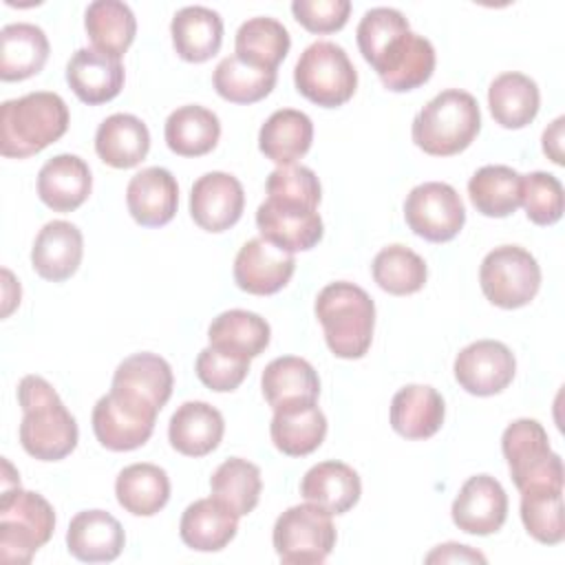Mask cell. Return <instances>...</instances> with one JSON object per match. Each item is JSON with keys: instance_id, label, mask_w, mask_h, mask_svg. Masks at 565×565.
Returning a JSON list of instances; mask_svg holds the SVG:
<instances>
[{"instance_id": "cell-33", "label": "cell", "mask_w": 565, "mask_h": 565, "mask_svg": "<svg viewBox=\"0 0 565 565\" xmlns=\"http://www.w3.org/2000/svg\"><path fill=\"white\" fill-rule=\"evenodd\" d=\"M238 530V516L214 497L199 499L183 510L179 534L181 541L196 552L223 550Z\"/></svg>"}, {"instance_id": "cell-49", "label": "cell", "mask_w": 565, "mask_h": 565, "mask_svg": "<svg viewBox=\"0 0 565 565\" xmlns=\"http://www.w3.org/2000/svg\"><path fill=\"white\" fill-rule=\"evenodd\" d=\"M294 18L311 33L340 31L351 13L349 0H294Z\"/></svg>"}, {"instance_id": "cell-35", "label": "cell", "mask_w": 565, "mask_h": 565, "mask_svg": "<svg viewBox=\"0 0 565 565\" xmlns=\"http://www.w3.org/2000/svg\"><path fill=\"white\" fill-rule=\"evenodd\" d=\"M166 143L179 157H203L221 137V121L216 113L205 106L188 104L172 110L166 119Z\"/></svg>"}, {"instance_id": "cell-21", "label": "cell", "mask_w": 565, "mask_h": 565, "mask_svg": "<svg viewBox=\"0 0 565 565\" xmlns=\"http://www.w3.org/2000/svg\"><path fill=\"white\" fill-rule=\"evenodd\" d=\"M90 190V168L77 154H55L38 172V196L53 212L77 210Z\"/></svg>"}, {"instance_id": "cell-50", "label": "cell", "mask_w": 565, "mask_h": 565, "mask_svg": "<svg viewBox=\"0 0 565 565\" xmlns=\"http://www.w3.org/2000/svg\"><path fill=\"white\" fill-rule=\"evenodd\" d=\"M486 563V556L470 550L468 545H459V543H444V545H437V550H433L428 556H426V563Z\"/></svg>"}, {"instance_id": "cell-27", "label": "cell", "mask_w": 565, "mask_h": 565, "mask_svg": "<svg viewBox=\"0 0 565 565\" xmlns=\"http://www.w3.org/2000/svg\"><path fill=\"white\" fill-rule=\"evenodd\" d=\"M150 150L148 126L128 113L106 117L95 132V152L113 168L126 170L139 166Z\"/></svg>"}, {"instance_id": "cell-13", "label": "cell", "mask_w": 565, "mask_h": 565, "mask_svg": "<svg viewBox=\"0 0 565 565\" xmlns=\"http://www.w3.org/2000/svg\"><path fill=\"white\" fill-rule=\"evenodd\" d=\"M256 225L265 241L291 254L316 247L324 234L316 207L269 196L256 210Z\"/></svg>"}, {"instance_id": "cell-43", "label": "cell", "mask_w": 565, "mask_h": 565, "mask_svg": "<svg viewBox=\"0 0 565 565\" xmlns=\"http://www.w3.org/2000/svg\"><path fill=\"white\" fill-rule=\"evenodd\" d=\"M373 280L393 296H408L426 285V263L419 254L404 245H388L373 258Z\"/></svg>"}, {"instance_id": "cell-23", "label": "cell", "mask_w": 565, "mask_h": 565, "mask_svg": "<svg viewBox=\"0 0 565 565\" xmlns=\"http://www.w3.org/2000/svg\"><path fill=\"white\" fill-rule=\"evenodd\" d=\"M126 543L121 523L104 510L77 512L66 530L68 552L84 563L115 561Z\"/></svg>"}, {"instance_id": "cell-20", "label": "cell", "mask_w": 565, "mask_h": 565, "mask_svg": "<svg viewBox=\"0 0 565 565\" xmlns=\"http://www.w3.org/2000/svg\"><path fill=\"white\" fill-rule=\"evenodd\" d=\"M124 77L121 62L97 49H77L66 64V82L71 90L88 106L115 99L124 88Z\"/></svg>"}, {"instance_id": "cell-51", "label": "cell", "mask_w": 565, "mask_h": 565, "mask_svg": "<svg viewBox=\"0 0 565 565\" xmlns=\"http://www.w3.org/2000/svg\"><path fill=\"white\" fill-rule=\"evenodd\" d=\"M563 124L565 117H556L543 132V152L558 166L563 163Z\"/></svg>"}, {"instance_id": "cell-18", "label": "cell", "mask_w": 565, "mask_h": 565, "mask_svg": "<svg viewBox=\"0 0 565 565\" xmlns=\"http://www.w3.org/2000/svg\"><path fill=\"white\" fill-rule=\"evenodd\" d=\"M450 514L452 523L466 534H494L505 523L508 494L494 477L475 475L461 486L452 501Z\"/></svg>"}, {"instance_id": "cell-3", "label": "cell", "mask_w": 565, "mask_h": 565, "mask_svg": "<svg viewBox=\"0 0 565 565\" xmlns=\"http://www.w3.org/2000/svg\"><path fill=\"white\" fill-rule=\"evenodd\" d=\"M316 318L335 358L358 360L369 351L375 327V305L362 287L347 280L329 282L316 298Z\"/></svg>"}, {"instance_id": "cell-12", "label": "cell", "mask_w": 565, "mask_h": 565, "mask_svg": "<svg viewBox=\"0 0 565 565\" xmlns=\"http://www.w3.org/2000/svg\"><path fill=\"white\" fill-rule=\"evenodd\" d=\"M371 66L388 90L406 93L430 79L435 71V49L430 40L408 29L388 40Z\"/></svg>"}, {"instance_id": "cell-22", "label": "cell", "mask_w": 565, "mask_h": 565, "mask_svg": "<svg viewBox=\"0 0 565 565\" xmlns=\"http://www.w3.org/2000/svg\"><path fill=\"white\" fill-rule=\"evenodd\" d=\"M82 254V232L68 221H49L33 241L31 265L44 280L62 282L77 271Z\"/></svg>"}, {"instance_id": "cell-30", "label": "cell", "mask_w": 565, "mask_h": 565, "mask_svg": "<svg viewBox=\"0 0 565 565\" xmlns=\"http://www.w3.org/2000/svg\"><path fill=\"white\" fill-rule=\"evenodd\" d=\"M263 395L276 411L282 406L316 402L320 395V380L316 369L296 355H282L271 360L260 377Z\"/></svg>"}, {"instance_id": "cell-34", "label": "cell", "mask_w": 565, "mask_h": 565, "mask_svg": "<svg viewBox=\"0 0 565 565\" xmlns=\"http://www.w3.org/2000/svg\"><path fill=\"white\" fill-rule=\"evenodd\" d=\"M488 106L499 126L516 130L534 121L541 106V93L532 77L510 71L492 79L488 88Z\"/></svg>"}, {"instance_id": "cell-4", "label": "cell", "mask_w": 565, "mask_h": 565, "mask_svg": "<svg viewBox=\"0 0 565 565\" xmlns=\"http://www.w3.org/2000/svg\"><path fill=\"white\" fill-rule=\"evenodd\" d=\"M481 130L477 99L459 88L435 95L413 119V141L426 154L450 157L463 152Z\"/></svg>"}, {"instance_id": "cell-38", "label": "cell", "mask_w": 565, "mask_h": 565, "mask_svg": "<svg viewBox=\"0 0 565 565\" xmlns=\"http://www.w3.org/2000/svg\"><path fill=\"white\" fill-rule=\"evenodd\" d=\"M468 196L483 216H510L521 205V174L508 166H483L470 177Z\"/></svg>"}, {"instance_id": "cell-46", "label": "cell", "mask_w": 565, "mask_h": 565, "mask_svg": "<svg viewBox=\"0 0 565 565\" xmlns=\"http://www.w3.org/2000/svg\"><path fill=\"white\" fill-rule=\"evenodd\" d=\"M247 373H249V358L223 347L210 344L196 358L199 380L216 393H227L238 388L241 382L247 377Z\"/></svg>"}, {"instance_id": "cell-7", "label": "cell", "mask_w": 565, "mask_h": 565, "mask_svg": "<svg viewBox=\"0 0 565 565\" xmlns=\"http://www.w3.org/2000/svg\"><path fill=\"white\" fill-rule=\"evenodd\" d=\"M501 450L519 492L534 488L563 490V461L552 452L547 433L536 419L512 422L503 430Z\"/></svg>"}, {"instance_id": "cell-24", "label": "cell", "mask_w": 565, "mask_h": 565, "mask_svg": "<svg viewBox=\"0 0 565 565\" xmlns=\"http://www.w3.org/2000/svg\"><path fill=\"white\" fill-rule=\"evenodd\" d=\"M444 415V397L428 384H408L391 399V426L406 439L433 437L441 428Z\"/></svg>"}, {"instance_id": "cell-19", "label": "cell", "mask_w": 565, "mask_h": 565, "mask_svg": "<svg viewBox=\"0 0 565 565\" xmlns=\"http://www.w3.org/2000/svg\"><path fill=\"white\" fill-rule=\"evenodd\" d=\"M126 205L130 216L143 227H161L170 223L179 205L177 179L166 168H143L128 181Z\"/></svg>"}, {"instance_id": "cell-37", "label": "cell", "mask_w": 565, "mask_h": 565, "mask_svg": "<svg viewBox=\"0 0 565 565\" xmlns=\"http://www.w3.org/2000/svg\"><path fill=\"white\" fill-rule=\"evenodd\" d=\"M84 26L93 49L117 60L128 51L137 33L135 13L126 2L119 0L90 2L84 15Z\"/></svg>"}, {"instance_id": "cell-40", "label": "cell", "mask_w": 565, "mask_h": 565, "mask_svg": "<svg viewBox=\"0 0 565 565\" xmlns=\"http://www.w3.org/2000/svg\"><path fill=\"white\" fill-rule=\"evenodd\" d=\"M291 46L289 31L274 18H249L236 31L234 49L241 60L276 71Z\"/></svg>"}, {"instance_id": "cell-1", "label": "cell", "mask_w": 565, "mask_h": 565, "mask_svg": "<svg viewBox=\"0 0 565 565\" xmlns=\"http://www.w3.org/2000/svg\"><path fill=\"white\" fill-rule=\"evenodd\" d=\"M22 406L20 444L40 461H60L77 446V422L55 388L40 375H24L18 384Z\"/></svg>"}, {"instance_id": "cell-36", "label": "cell", "mask_w": 565, "mask_h": 565, "mask_svg": "<svg viewBox=\"0 0 565 565\" xmlns=\"http://www.w3.org/2000/svg\"><path fill=\"white\" fill-rule=\"evenodd\" d=\"M115 494L126 512L152 516L170 499L168 472L154 463H130L117 475Z\"/></svg>"}, {"instance_id": "cell-11", "label": "cell", "mask_w": 565, "mask_h": 565, "mask_svg": "<svg viewBox=\"0 0 565 565\" xmlns=\"http://www.w3.org/2000/svg\"><path fill=\"white\" fill-rule=\"evenodd\" d=\"M157 415L159 413L110 391L108 395L99 397L93 408V433L108 450H135L150 439Z\"/></svg>"}, {"instance_id": "cell-31", "label": "cell", "mask_w": 565, "mask_h": 565, "mask_svg": "<svg viewBox=\"0 0 565 565\" xmlns=\"http://www.w3.org/2000/svg\"><path fill=\"white\" fill-rule=\"evenodd\" d=\"M311 141L313 124L309 115L294 108H280L271 113L258 132L260 152L278 166H294L309 152Z\"/></svg>"}, {"instance_id": "cell-10", "label": "cell", "mask_w": 565, "mask_h": 565, "mask_svg": "<svg viewBox=\"0 0 565 565\" xmlns=\"http://www.w3.org/2000/svg\"><path fill=\"white\" fill-rule=\"evenodd\" d=\"M404 218L408 227L430 243L452 241L463 223L466 210L459 192L441 181L415 185L404 201Z\"/></svg>"}, {"instance_id": "cell-32", "label": "cell", "mask_w": 565, "mask_h": 565, "mask_svg": "<svg viewBox=\"0 0 565 565\" xmlns=\"http://www.w3.org/2000/svg\"><path fill=\"white\" fill-rule=\"evenodd\" d=\"M46 33L29 22L7 24L0 31V77L20 82L40 73L49 60Z\"/></svg>"}, {"instance_id": "cell-25", "label": "cell", "mask_w": 565, "mask_h": 565, "mask_svg": "<svg viewBox=\"0 0 565 565\" xmlns=\"http://www.w3.org/2000/svg\"><path fill=\"white\" fill-rule=\"evenodd\" d=\"M223 415L207 402H185L170 417L168 439L185 457H205L223 439Z\"/></svg>"}, {"instance_id": "cell-6", "label": "cell", "mask_w": 565, "mask_h": 565, "mask_svg": "<svg viewBox=\"0 0 565 565\" xmlns=\"http://www.w3.org/2000/svg\"><path fill=\"white\" fill-rule=\"evenodd\" d=\"M294 82L298 93L309 102L322 108H338L353 97L358 71L340 44L320 40L300 53Z\"/></svg>"}, {"instance_id": "cell-2", "label": "cell", "mask_w": 565, "mask_h": 565, "mask_svg": "<svg viewBox=\"0 0 565 565\" xmlns=\"http://www.w3.org/2000/svg\"><path fill=\"white\" fill-rule=\"evenodd\" d=\"M68 106L51 90H35L0 106V152L26 159L57 141L68 128Z\"/></svg>"}, {"instance_id": "cell-39", "label": "cell", "mask_w": 565, "mask_h": 565, "mask_svg": "<svg viewBox=\"0 0 565 565\" xmlns=\"http://www.w3.org/2000/svg\"><path fill=\"white\" fill-rule=\"evenodd\" d=\"M210 488L218 503H223L236 516H245L258 505L260 499V468L247 459L230 457L214 470Z\"/></svg>"}, {"instance_id": "cell-45", "label": "cell", "mask_w": 565, "mask_h": 565, "mask_svg": "<svg viewBox=\"0 0 565 565\" xmlns=\"http://www.w3.org/2000/svg\"><path fill=\"white\" fill-rule=\"evenodd\" d=\"M521 205L536 225H552L563 216V185L550 172L521 174Z\"/></svg>"}, {"instance_id": "cell-17", "label": "cell", "mask_w": 565, "mask_h": 565, "mask_svg": "<svg viewBox=\"0 0 565 565\" xmlns=\"http://www.w3.org/2000/svg\"><path fill=\"white\" fill-rule=\"evenodd\" d=\"M296 258L269 241H247L234 258V282L254 296H271L280 291L294 276Z\"/></svg>"}, {"instance_id": "cell-29", "label": "cell", "mask_w": 565, "mask_h": 565, "mask_svg": "<svg viewBox=\"0 0 565 565\" xmlns=\"http://www.w3.org/2000/svg\"><path fill=\"white\" fill-rule=\"evenodd\" d=\"M274 446L289 457L311 455L327 435V417L316 402L282 406L274 411L269 424Z\"/></svg>"}, {"instance_id": "cell-9", "label": "cell", "mask_w": 565, "mask_h": 565, "mask_svg": "<svg viewBox=\"0 0 565 565\" xmlns=\"http://www.w3.org/2000/svg\"><path fill=\"white\" fill-rule=\"evenodd\" d=\"M483 296L501 309H519L534 300L541 287L536 258L519 245H501L486 254L479 267Z\"/></svg>"}, {"instance_id": "cell-48", "label": "cell", "mask_w": 565, "mask_h": 565, "mask_svg": "<svg viewBox=\"0 0 565 565\" xmlns=\"http://www.w3.org/2000/svg\"><path fill=\"white\" fill-rule=\"evenodd\" d=\"M267 196L302 203L309 207H318L320 203V181L316 172L307 166H280L267 177Z\"/></svg>"}, {"instance_id": "cell-14", "label": "cell", "mask_w": 565, "mask_h": 565, "mask_svg": "<svg viewBox=\"0 0 565 565\" xmlns=\"http://www.w3.org/2000/svg\"><path fill=\"white\" fill-rule=\"evenodd\" d=\"M516 360L499 340H477L463 347L455 358V380L479 397L501 393L514 377Z\"/></svg>"}, {"instance_id": "cell-47", "label": "cell", "mask_w": 565, "mask_h": 565, "mask_svg": "<svg viewBox=\"0 0 565 565\" xmlns=\"http://www.w3.org/2000/svg\"><path fill=\"white\" fill-rule=\"evenodd\" d=\"M408 20L404 18L402 11L391 9V7H373L369 9L355 31V40H358V49L362 53V57L371 64L380 51L386 46L388 40H393L395 35L408 31Z\"/></svg>"}, {"instance_id": "cell-42", "label": "cell", "mask_w": 565, "mask_h": 565, "mask_svg": "<svg viewBox=\"0 0 565 565\" xmlns=\"http://www.w3.org/2000/svg\"><path fill=\"white\" fill-rule=\"evenodd\" d=\"M278 73L249 64L238 55L223 57L214 68L212 84L216 93L232 104H254L271 93Z\"/></svg>"}, {"instance_id": "cell-28", "label": "cell", "mask_w": 565, "mask_h": 565, "mask_svg": "<svg viewBox=\"0 0 565 565\" xmlns=\"http://www.w3.org/2000/svg\"><path fill=\"white\" fill-rule=\"evenodd\" d=\"M174 51L185 62H207L214 57L223 42V20L216 11L194 4L183 7L170 22Z\"/></svg>"}, {"instance_id": "cell-5", "label": "cell", "mask_w": 565, "mask_h": 565, "mask_svg": "<svg viewBox=\"0 0 565 565\" xmlns=\"http://www.w3.org/2000/svg\"><path fill=\"white\" fill-rule=\"evenodd\" d=\"M55 530L53 505L38 492L20 486L0 494V561L26 565L49 543Z\"/></svg>"}, {"instance_id": "cell-15", "label": "cell", "mask_w": 565, "mask_h": 565, "mask_svg": "<svg viewBox=\"0 0 565 565\" xmlns=\"http://www.w3.org/2000/svg\"><path fill=\"white\" fill-rule=\"evenodd\" d=\"M245 207L241 181L227 172H205L190 190V214L205 232H225L238 223Z\"/></svg>"}, {"instance_id": "cell-26", "label": "cell", "mask_w": 565, "mask_h": 565, "mask_svg": "<svg viewBox=\"0 0 565 565\" xmlns=\"http://www.w3.org/2000/svg\"><path fill=\"white\" fill-rule=\"evenodd\" d=\"M300 494L329 514H344L358 503L362 483L349 463L331 459L320 461L305 472L300 481Z\"/></svg>"}, {"instance_id": "cell-44", "label": "cell", "mask_w": 565, "mask_h": 565, "mask_svg": "<svg viewBox=\"0 0 565 565\" xmlns=\"http://www.w3.org/2000/svg\"><path fill=\"white\" fill-rule=\"evenodd\" d=\"M521 521L539 543L556 545L565 539V512L561 488H534L521 492Z\"/></svg>"}, {"instance_id": "cell-41", "label": "cell", "mask_w": 565, "mask_h": 565, "mask_svg": "<svg viewBox=\"0 0 565 565\" xmlns=\"http://www.w3.org/2000/svg\"><path fill=\"white\" fill-rule=\"evenodd\" d=\"M269 335L271 329L267 320L245 309H230L218 313L207 329L210 344L247 355L249 360L258 358L267 349Z\"/></svg>"}, {"instance_id": "cell-16", "label": "cell", "mask_w": 565, "mask_h": 565, "mask_svg": "<svg viewBox=\"0 0 565 565\" xmlns=\"http://www.w3.org/2000/svg\"><path fill=\"white\" fill-rule=\"evenodd\" d=\"M172 369L157 353H132L115 369L110 391L159 413L172 395Z\"/></svg>"}, {"instance_id": "cell-8", "label": "cell", "mask_w": 565, "mask_h": 565, "mask_svg": "<svg viewBox=\"0 0 565 565\" xmlns=\"http://www.w3.org/2000/svg\"><path fill=\"white\" fill-rule=\"evenodd\" d=\"M274 550L287 565H318L335 547L331 514L316 503L287 508L274 523Z\"/></svg>"}]
</instances>
